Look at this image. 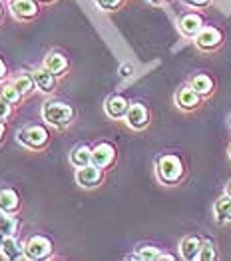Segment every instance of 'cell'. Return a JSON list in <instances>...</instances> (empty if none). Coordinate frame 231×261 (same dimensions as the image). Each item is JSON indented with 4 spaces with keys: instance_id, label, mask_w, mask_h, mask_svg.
<instances>
[{
    "instance_id": "cell-1",
    "label": "cell",
    "mask_w": 231,
    "mask_h": 261,
    "mask_svg": "<svg viewBox=\"0 0 231 261\" xmlns=\"http://www.w3.org/2000/svg\"><path fill=\"white\" fill-rule=\"evenodd\" d=\"M42 116L50 126L62 128L66 124H70V120L74 116V110L68 104H62V102H48V104H44Z\"/></svg>"
},
{
    "instance_id": "cell-2",
    "label": "cell",
    "mask_w": 231,
    "mask_h": 261,
    "mask_svg": "<svg viewBox=\"0 0 231 261\" xmlns=\"http://www.w3.org/2000/svg\"><path fill=\"white\" fill-rule=\"evenodd\" d=\"M184 174V168H182V162L175 158V155H162L158 160V175L162 181L166 184H175Z\"/></svg>"
},
{
    "instance_id": "cell-3",
    "label": "cell",
    "mask_w": 231,
    "mask_h": 261,
    "mask_svg": "<svg viewBox=\"0 0 231 261\" xmlns=\"http://www.w3.org/2000/svg\"><path fill=\"white\" fill-rule=\"evenodd\" d=\"M18 140L28 148H42L48 142V132L42 126H28L18 134Z\"/></svg>"
},
{
    "instance_id": "cell-4",
    "label": "cell",
    "mask_w": 231,
    "mask_h": 261,
    "mask_svg": "<svg viewBox=\"0 0 231 261\" xmlns=\"http://www.w3.org/2000/svg\"><path fill=\"white\" fill-rule=\"evenodd\" d=\"M50 251H52V243L46 238H40V236L32 238L26 243V255L30 259H44V257L50 255Z\"/></svg>"
},
{
    "instance_id": "cell-5",
    "label": "cell",
    "mask_w": 231,
    "mask_h": 261,
    "mask_svg": "<svg viewBox=\"0 0 231 261\" xmlns=\"http://www.w3.org/2000/svg\"><path fill=\"white\" fill-rule=\"evenodd\" d=\"M100 170H102V168H98V166H82V168L78 170V174H76L78 184L84 186V188L96 186V184L100 181V177H102V172H100Z\"/></svg>"
},
{
    "instance_id": "cell-6",
    "label": "cell",
    "mask_w": 231,
    "mask_h": 261,
    "mask_svg": "<svg viewBox=\"0 0 231 261\" xmlns=\"http://www.w3.org/2000/svg\"><path fill=\"white\" fill-rule=\"evenodd\" d=\"M126 118H127V124H130L132 128L142 130V128L147 124V110L144 108L142 104H134V106L127 108Z\"/></svg>"
},
{
    "instance_id": "cell-7",
    "label": "cell",
    "mask_w": 231,
    "mask_h": 261,
    "mask_svg": "<svg viewBox=\"0 0 231 261\" xmlns=\"http://www.w3.org/2000/svg\"><path fill=\"white\" fill-rule=\"evenodd\" d=\"M114 155H116V152H114V148H112L110 144H100V146H96L94 152H92V162H94V166H98V168H106V166L112 164Z\"/></svg>"
},
{
    "instance_id": "cell-8",
    "label": "cell",
    "mask_w": 231,
    "mask_h": 261,
    "mask_svg": "<svg viewBox=\"0 0 231 261\" xmlns=\"http://www.w3.org/2000/svg\"><path fill=\"white\" fill-rule=\"evenodd\" d=\"M195 42H197L199 48H203V50H211V48H215L217 44L221 42V34L215 28H203V30H199Z\"/></svg>"
},
{
    "instance_id": "cell-9",
    "label": "cell",
    "mask_w": 231,
    "mask_h": 261,
    "mask_svg": "<svg viewBox=\"0 0 231 261\" xmlns=\"http://www.w3.org/2000/svg\"><path fill=\"white\" fill-rule=\"evenodd\" d=\"M127 102L122 96H112L108 102H106V112L110 118H122L127 114Z\"/></svg>"
},
{
    "instance_id": "cell-10",
    "label": "cell",
    "mask_w": 231,
    "mask_h": 261,
    "mask_svg": "<svg viewBox=\"0 0 231 261\" xmlns=\"http://www.w3.org/2000/svg\"><path fill=\"white\" fill-rule=\"evenodd\" d=\"M12 12L18 18H34L38 8H36L34 0H14L12 2Z\"/></svg>"
},
{
    "instance_id": "cell-11",
    "label": "cell",
    "mask_w": 231,
    "mask_h": 261,
    "mask_svg": "<svg viewBox=\"0 0 231 261\" xmlns=\"http://www.w3.org/2000/svg\"><path fill=\"white\" fill-rule=\"evenodd\" d=\"M22 251H26V249H22L20 241L14 240L12 236L4 238V241H2V253H4L6 259H20Z\"/></svg>"
},
{
    "instance_id": "cell-12",
    "label": "cell",
    "mask_w": 231,
    "mask_h": 261,
    "mask_svg": "<svg viewBox=\"0 0 231 261\" xmlns=\"http://www.w3.org/2000/svg\"><path fill=\"white\" fill-rule=\"evenodd\" d=\"M199 251H201V241L197 240V238L189 236V238L182 241V255H184V259H197Z\"/></svg>"
},
{
    "instance_id": "cell-13",
    "label": "cell",
    "mask_w": 231,
    "mask_h": 261,
    "mask_svg": "<svg viewBox=\"0 0 231 261\" xmlns=\"http://www.w3.org/2000/svg\"><path fill=\"white\" fill-rule=\"evenodd\" d=\"M18 210V196L12 190H0V212L14 214Z\"/></svg>"
},
{
    "instance_id": "cell-14",
    "label": "cell",
    "mask_w": 231,
    "mask_h": 261,
    "mask_svg": "<svg viewBox=\"0 0 231 261\" xmlns=\"http://www.w3.org/2000/svg\"><path fill=\"white\" fill-rule=\"evenodd\" d=\"M179 28L186 36H197L201 30V18L197 14H188L179 20Z\"/></svg>"
},
{
    "instance_id": "cell-15",
    "label": "cell",
    "mask_w": 231,
    "mask_h": 261,
    "mask_svg": "<svg viewBox=\"0 0 231 261\" xmlns=\"http://www.w3.org/2000/svg\"><path fill=\"white\" fill-rule=\"evenodd\" d=\"M32 78H34V82H36V86L40 88L42 92H52V88H54V74L48 70V68H44V70H36L34 74H32Z\"/></svg>"
},
{
    "instance_id": "cell-16",
    "label": "cell",
    "mask_w": 231,
    "mask_h": 261,
    "mask_svg": "<svg viewBox=\"0 0 231 261\" xmlns=\"http://www.w3.org/2000/svg\"><path fill=\"white\" fill-rule=\"evenodd\" d=\"M199 102V94L193 88H184L177 92V104L182 108H195Z\"/></svg>"
},
{
    "instance_id": "cell-17",
    "label": "cell",
    "mask_w": 231,
    "mask_h": 261,
    "mask_svg": "<svg viewBox=\"0 0 231 261\" xmlns=\"http://www.w3.org/2000/svg\"><path fill=\"white\" fill-rule=\"evenodd\" d=\"M44 66L52 72V74H60V72H64L66 70V66H68V60H66V56H62V54H48L46 56V62H44Z\"/></svg>"
},
{
    "instance_id": "cell-18",
    "label": "cell",
    "mask_w": 231,
    "mask_h": 261,
    "mask_svg": "<svg viewBox=\"0 0 231 261\" xmlns=\"http://www.w3.org/2000/svg\"><path fill=\"white\" fill-rule=\"evenodd\" d=\"M70 160H72V164H74L76 168H82V166H88V164L92 162V152H90L86 146H78V148L72 152Z\"/></svg>"
},
{
    "instance_id": "cell-19",
    "label": "cell",
    "mask_w": 231,
    "mask_h": 261,
    "mask_svg": "<svg viewBox=\"0 0 231 261\" xmlns=\"http://www.w3.org/2000/svg\"><path fill=\"white\" fill-rule=\"evenodd\" d=\"M215 216H217L219 221L231 219V197L229 196L217 199V203H215Z\"/></svg>"
},
{
    "instance_id": "cell-20",
    "label": "cell",
    "mask_w": 231,
    "mask_h": 261,
    "mask_svg": "<svg viewBox=\"0 0 231 261\" xmlns=\"http://www.w3.org/2000/svg\"><path fill=\"white\" fill-rule=\"evenodd\" d=\"M191 88L197 92V94H210L213 84H211L210 76H203V74H199V76H195L193 80H191Z\"/></svg>"
},
{
    "instance_id": "cell-21",
    "label": "cell",
    "mask_w": 231,
    "mask_h": 261,
    "mask_svg": "<svg viewBox=\"0 0 231 261\" xmlns=\"http://www.w3.org/2000/svg\"><path fill=\"white\" fill-rule=\"evenodd\" d=\"M12 84H14V88H16L20 94H28L30 90H34V78H32L30 74H22V76H18Z\"/></svg>"
},
{
    "instance_id": "cell-22",
    "label": "cell",
    "mask_w": 231,
    "mask_h": 261,
    "mask_svg": "<svg viewBox=\"0 0 231 261\" xmlns=\"http://www.w3.org/2000/svg\"><path fill=\"white\" fill-rule=\"evenodd\" d=\"M16 225H18V223H16V219H14V218L0 214V231L4 233V238H6V236H14Z\"/></svg>"
},
{
    "instance_id": "cell-23",
    "label": "cell",
    "mask_w": 231,
    "mask_h": 261,
    "mask_svg": "<svg viewBox=\"0 0 231 261\" xmlns=\"http://www.w3.org/2000/svg\"><path fill=\"white\" fill-rule=\"evenodd\" d=\"M140 259H171L169 255H164V253H160L156 247H151V245H146V247H140Z\"/></svg>"
},
{
    "instance_id": "cell-24",
    "label": "cell",
    "mask_w": 231,
    "mask_h": 261,
    "mask_svg": "<svg viewBox=\"0 0 231 261\" xmlns=\"http://www.w3.org/2000/svg\"><path fill=\"white\" fill-rule=\"evenodd\" d=\"M0 96L8 102V104H16L18 100H20V92L14 88V84H10V86H6V88H2V92H0Z\"/></svg>"
},
{
    "instance_id": "cell-25",
    "label": "cell",
    "mask_w": 231,
    "mask_h": 261,
    "mask_svg": "<svg viewBox=\"0 0 231 261\" xmlns=\"http://www.w3.org/2000/svg\"><path fill=\"white\" fill-rule=\"evenodd\" d=\"M197 259H201V261L215 259V249H213L211 243H203V245H201V251H199V257H197Z\"/></svg>"
},
{
    "instance_id": "cell-26",
    "label": "cell",
    "mask_w": 231,
    "mask_h": 261,
    "mask_svg": "<svg viewBox=\"0 0 231 261\" xmlns=\"http://www.w3.org/2000/svg\"><path fill=\"white\" fill-rule=\"evenodd\" d=\"M8 116H10V104L0 96V120H4Z\"/></svg>"
},
{
    "instance_id": "cell-27",
    "label": "cell",
    "mask_w": 231,
    "mask_h": 261,
    "mask_svg": "<svg viewBox=\"0 0 231 261\" xmlns=\"http://www.w3.org/2000/svg\"><path fill=\"white\" fill-rule=\"evenodd\" d=\"M120 2L122 0H98V4L106 8V10H112V8H116V6H120Z\"/></svg>"
},
{
    "instance_id": "cell-28",
    "label": "cell",
    "mask_w": 231,
    "mask_h": 261,
    "mask_svg": "<svg viewBox=\"0 0 231 261\" xmlns=\"http://www.w3.org/2000/svg\"><path fill=\"white\" fill-rule=\"evenodd\" d=\"M186 4H189V6H206L210 0H184Z\"/></svg>"
},
{
    "instance_id": "cell-29",
    "label": "cell",
    "mask_w": 231,
    "mask_h": 261,
    "mask_svg": "<svg viewBox=\"0 0 231 261\" xmlns=\"http://www.w3.org/2000/svg\"><path fill=\"white\" fill-rule=\"evenodd\" d=\"M4 76H6V66L2 64V60H0V80H2Z\"/></svg>"
},
{
    "instance_id": "cell-30",
    "label": "cell",
    "mask_w": 231,
    "mask_h": 261,
    "mask_svg": "<svg viewBox=\"0 0 231 261\" xmlns=\"http://www.w3.org/2000/svg\"><path fill=\"white\" fill-rule=\"evenodd\" d=\"M130 72H132L130 66H124V68H122V76H130Z\"/></svg>"
},
{
    "instance_id": "cell-31",
    "label": "cell",
    "mask_w": 231,
    "mask_h": 261,
    "mask_svg": "<svg viewBox=\"0 0 231 261\" xmlns=\"http://www.w3.org/2000/svg\"><path fill=\"white\" fill-rule=\"evenodd\" d=\"M2 136H4V124L0 122V140H2Z\"/></svg>"
},
{
    "instance_id": "cell-32",
    "label": "cell",
    "mask_w": 231,
    "mask_h": 261,
    "mask_svg": "<svg viewBox=\"0 0 231 261\" xmlns=\"http://www.w3.org/2000/svg\"><path fill=\"white\" fill-rule=\"evenodd\" d=\"M2 238H4V233L0 231V249H2V241H4V240H2Z\"/></svg>"
},
{
    "instance_id": "cell-33",
    "label": "cell",
    "mask_w": 231,
    "mask_h": 261,
    "mask_svg": "<svg viewBox=\"0 0 231 261\" xmlns=\"http://www.w3.org/2000/svg\"><path fill=\"white\" fill-rule=\"evenodd\" d=\"M227 196L231 197V184H229V186H227Z\"/></svg>"
},
{
    "instance_id": "cell-34",
    "label": "cell",
    "mask_w": 231,
    "mask_h": 261,
    "mask_svg": "<svg viewBox=\"0 0 231 261\" xmlns=\"http://www.w3.org/2000/svg\"><path fill=\"white\" fill-rule=\"evenodd\" d=\"M0 18H2V8H0Z\"/></svg>"
},
{
    "instance_id": "cell-35",
    "label": "cell",
    "mask_w": 231,
    "mask_h": 261,
    "mask_svg": "<svg viewBox=\"0 0 231 261\" xmlns=\"http://www.w3.org/2000/svg\"><path fill=\"white\" fill-rule=\"evenodd\" d=\"M153 2H160V0H153Z\"/></svg>"
},
{
    "instance_id": "cell-36",
    "label": "cell",
    "mask_w": 231,
    "mask_h": 261,
    "mask_svg": "<svg viewBox=\"0 0 231 261\" xmlns=\"http://www.w3.org/2000/svg\"><path fill=\"white\" fill-rule=\"evenodd\" d=\"M229 153H231V150H229Z\"/></svg>"
}]
</instances>
